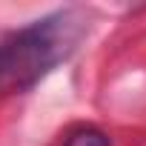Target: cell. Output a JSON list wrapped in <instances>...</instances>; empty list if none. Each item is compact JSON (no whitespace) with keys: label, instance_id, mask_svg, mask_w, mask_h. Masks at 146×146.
I'll return each instance as SVG.
<instances>
[{"label":"cell","instance_id":"1","mask_svg":"<svg viewBox=\"0 0 146 146\" xmlns=\"http://www.w3.org/2000/svg\"><path fill=\"white\" fill-rule=\"evenodd\" d=\"M83 35V17L78 12H60L43 17L0 46V92H20L40 80L52 66L72 54Z\"/></svg>","mask_w":146,"mask_h":146},{"label":"cell","instance_id":"2","mask_svg":"<svg viewBox=\"0 0 146 146\" xmlns=\"http://www.w3.org/2000/svg\"><path fill=\"white\" fill-rule=\"evenodd\" d=\"M66 146H112L109 137L98 129H78L66 137Z\"/></svg>","mask_w":146,"mask_h":146}]
</instances>
